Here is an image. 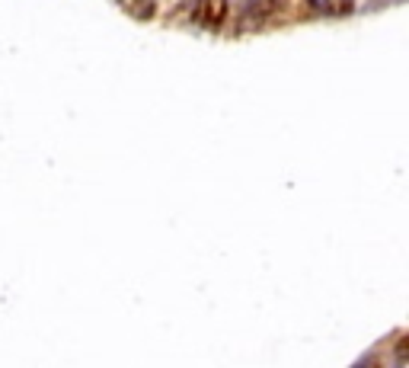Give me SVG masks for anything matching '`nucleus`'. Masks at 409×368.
<instances>
[{"label": "nucleus", "instance_id": "nucleus-1", "mask_svg": "<svg viewBox=\"0 0 409 368\" xmlns=\"http://www.w3.org/2000/svg\"><path fill=\"white\" fill-rule=\"evenodd\" d=\"M227 0H199L195 7V23L205 26V29H221L227 19Z\"/></svg>", "mask_w": 409, "mask_h": 368}, {"label": "nucleus", "instance_id": "nucleus-5", "mask_svg": "<svg viewBox=\"0 0 409 368\" xmlns=\"http://www.w3.org/2000/svg\"><path fill=\"white\" fill-rule=\"evenodd\" d=\"M122 3H125V7H144V17H147V0H122Z\"/></svg>", "mask_w": 409, "mask_h": 368}, {"label": "nucleus", "instance_id": "nucleus-2", "mask_svg": "<svg viewBox=\"0 0 409 368\" xmlns=\"http://www.w3.org/2000/svg\"><path fill=\"white\" fill-rule=\"evenodd\" d=\"M307 7L313 13H323V17H349L355 3L352 0H307Z\"/></svg>", "mask_w": 409, "mask_h": 368}, {"label": "nucleus", "instance_id": "nucleus-4", "mask_svg": "<svg viewBox=\"0 0 409 368\" xmlns=\"http://www.w3.org/2000/svg\"><path fill=\"white\" fill-rule=\"evenodd\" d=\"M406 359H409V349H406V336H403L400 346H397V362H400V365H406Z\"/></svg>", "mask_w": 409, "mask_h": 368}, {"label": "nucleus", "instance_id": "nucleus-3", "mask_svg": "<svg viewBox=\"0 0 409 368\" xmlns=\"http://www.w3.org/2000/svg\"><path fill=\"white\" fill-rule=\"evenodd\" d=\"M272 10H278V0H246L243 3V13L246 17H266V13H272Z\"/></svg>", "mask_w": 409, "mask_h": 368}]
</instances>
